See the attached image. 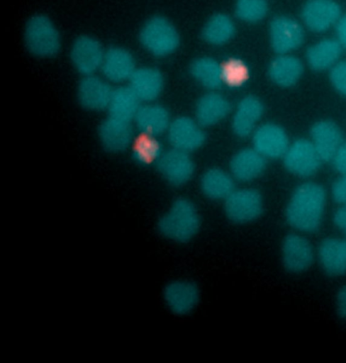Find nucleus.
Masks as SVG:
<instances>
[{
	"label": "nucleus",
	"instance_id": "nucleus-1",
	"mask_svg": "<svg viewBox=\"0 0 346 363\" xmlns=\"http://www.w3.org/2000/svg\"><path fill=\"white\" fill-rule=\"evenodd\" d=\"M325 201V191L321 185L314 182L299 185L285 209L287 223L299 232L316 233L322 223Z\"/></svg>",
	"mask_w": 346,
	"mask_h": 363
},
{
	"label": "nucleus",
	"instance_id": "nucleus-31",
	"mask_svg": "<svg viewBox=\"0 0 346 363\" xmlns=\"http://www.w3.org/2000/svg\"><path fill=\"white\" fill-rule=\"evenodd\" d=\"M156 138L140 133L138 138H134L131 147L133 155L138 162L145 164L157 162L162 152Z\"/></svg>",
	"mask_w": 346,
	"mask_h": 363
},
{
	"label": "nucleus",
	"instance_id": "nucleus-20",
	"mask_svg": "<svg viewBox=\"0 0 346 363\" xmlns=\"http://www.w3.org/2000/svg\"><path fill=\"white\" fill-rule=\"evenodd\" d=\"M267 159L253 147H245L231 157L230 173L238 182L247 183L259 178L267 167Z\"/></svg>",
	"mask_w": 346,
	"mask_h": 363
},
{
	"label": "nucleus",
	"instance_id": "nucleus-14",
	"mask_svg": "<svg viewBox=\"0 0 346 363\" xmlns=\"http://www.w3.org/2000/svg\"><path fill=\"white\" fill-rule=\"evenodd\" d=\"M251 137L252 147L265 159L283 157L290 145L284 129L274 123L259 125Z\"/></svg>",
	"mask_w": 346,
	"mask_h": 363
},
{
	"label": "nucleus",
	"instance_id": "nucleus-5",
	"mask_svg": "<svg viewBox=\"0 0 346 363\" xmlns=\"http://www.w3.org/2000/svg\"><path fill=\"white\" fill-rule=\"evenodd\" d=\"M228 219L235 224H246L258 219L264 210L261 193L254 188L235 189L224 200Z\"/></svg>",
	"mask_w": 346,
	"mask_h": 363
},
{
	"label": "nucleus",
	"instance_id": "nucleus-38",
	"mask_svg": "<svg viewBox=\"0 0 346 363\" xmlns=\"http://www.w3.org/2000/svg\"><path fill=\"white\" fill-rule=\"evenodd\" d=\"M334 225L344 234L346 238V204L342 205L333 214Z\"/></svg>",
	"mask_w": 346,
	"mask_h": 363
},
{
	"label": "nucleus",
	"instance_id": "nucleus-21",
	"mask_svg": "<svg viewBox=\"0 0 346 363\" xmlns=\"http://www.w3.org/2000/svg\"><path fill=\"white\" fill-rule=\"evenodd\" d=\"M317 253L326 275L339 277L346 274V238L328 237L323 239Z\"/></svg>",
	"mask_w": 346,
	"mask_h": 363
},
{
	"label": "nucleus",
	"instance_id": "nucleus-27",
	"mask_svg": "<svg viewBox=\"0 0 346 363\" xmlns=\"http://www.w3.org/2000/svg\"><path fill=\"white\" fill-rule=\"evenodd\" d=\"M342 48V46L337 39H322L307 49L306 59L312 69L326 70L339 61Z\"/></svg>",
	"mask_w": 346,
	"mask_h": 363
},
{
	"label": "nucleus",
	"instance_id": "nucleus-19",
	"mask_svg": "<svg viewBox=\"0 0 346 363\" xmlns=\"http://www.w3.org/2000/svg\"><path fill=\"white\" fill-rule=\"evenodd\" d=\"M128 85L140 102H154L163 91L164 79L157 67L143 66L135 69Z\"/></svg>",
	"mask_w": 346,
	"mask_h": 363
},
{
	"label": "nucleus",
	"instance_id": "nucleus-33",
	"mask_svg": "<svg viewBox=\"0 0 346 363\" xmlns=\"http://www.w3.org/2000/svg\"><path fill=\"white\" fill-rule=\"evenodd\" d=\"M222 66L224 84L230 86H240L248 79L247 67L239 59H229L222 64Z\"/></svg>",
	"mask_w": 346,
	"mask_h": 363
},
{
	"label": "nucleus",
	"instance_id": "nucleus-18",
	"mask_svg": "<svg viewBox=\"0 0 346 363\" xmlns=\"http://www.w3.org/2000/svg\"><path fill=\"white\" fill-rule=\"evenodd\" d=\"M264 112L262 101L257 96L247 95L238 103L231 121L233 133L240 138L251 136L259 125Z\"/></svg>",
	"mask_w": 346,
	"mask_h": 363
},
{
	"label": "nucleus",
	"instance_id": "nucleus-12",
	"mask_svg": "<svg viewBox=\"0 0 346 363\" xmlns=\"http://www.w3.org/2000/svg\"><path fill=\"white\" fill-rule=\"evenodd\" d=\"M164 301L169 310L179 316L191 313L200 300L199 286L192 281L176 279L167 284L162 291Z\"/></svg>",
	"mask_w": 346,
	"mask_h": 363
},
{
	"label": "nucleus",
	"instance_id": "nucleus-3",
	"mask_svg": "<svg viewBox=\"0 0 346 363\" xmlns=\"http://www.w3.org/2000/svg\"><path fill=\"white\" fill-rule=\"evenodd\" d=\"M23 42L33 56L40 59L55 57L60 51L62 37L53 21L44 13H35L26 22Z\"/></svg>",
	"mask_w": 346,
	"mask_h": 363
},
{
	"label": "nucleus",
	"instance_id": "nucleus-11",
	"mask_svg": "<svg viewBox=\"0 0 346 363\" xmlns=\"http://www.w3.org/2000/svg\"><path fill=\"white\" fill-rule=\"evenodd\" d=\"M156 164L163 178L173 186L186 184L194 174L195 164L189 153L173 147L162 152Z\"/></svg>",
	"mask_w": 346,
	"mask_h": 363
},
{
	"label": "nucleus",
	"instance_id": "nucleus-22",
	"mask_svg": "<svg viewBox=\"0 0 346 363\" xmlns=\"http://www.w3.org/2000/svg\"><path fill=\"white\" fill-rule=\"evenodd\" d=\"M229 100L222 94L211 91L202 95L195 106V119L203 128L214 126L223 121L230 113Z\"/></svg>",
	"mask_w": 346,
	"mask_h": 363
},
{
	"label": "nucleus",
	"instance_id": "nucleus-36",
	"mask_svg": "<svg viewBox=\"0 0 346 363\" xmlns=\"http://www.w3.org/2000/svg\"><path fill=\"white\" fill-rule=\"evenodd\" d=\"M333 164L340 174H346V142H342L333 157Z\"/></svg>",
	"mask_w": 346,
	"mask_h": 363
},
{
	"label": "nucleus",
	"instance_id": "nucleus-13",
	"mask_svg": "<svg viewBox=\"0 0 346 363\" xmlns=\"http://www.w3.org/2000/svg\"><path fill=\"white\" fill-rule=\"evenodd\" d=\"M113 88L103 77L92 74L82 77L77 88V98L85 110L99 112L107 110Z\"/></svg>",
	"mask_w": 346,
	"mask_h": 363
},
{
	"label": "nucleus",
	"instance_id": "nucleus-2",
	"mask_svg": "<svg viewBox=\"0 0 346 363\" xmlns=\"http://www.w3.org/2000/svg\"><path fill=\"white\" fill-rule=\"evenodd\" d=\"M201 218L194 203L188 199L179 198L157 220L159 234L177 243H186L199 233Z\"/></svg>",
	"mask_w": 346,
	"mask_h": 363
},
{
	"label": "nucleus",
	"instance_id": "nucleus-4",
	"mask_svg": "<svg viewBox=\"0 0 346 363\" xmlns=\"http://www.w3.org/2000/svg\"><path fill=\"white\" fill-rule=\"evenodd\" d=\"M141 46L150 55L165 57L173 54L179 47V33L166 17L156 15L149 18L139 31Z\"/></svg>",
	"mask_w": 346,
	"mask_h": 363
},
{
	"label": "nucleus",
	"instance_id": "nucleus-15",
	"mask_svg": "<svg viewBox=\"0 0 346 363\" xmlns=\"http://www.w3.org/2000/svg\"><path fill=\"white\" fill-rule=\"evenodd\" d=\"M137 68L133 54L126 48L113 45L105 50L100 71L111 84L128 82Z\"/></svg>",
	"mask_w": 346,
	"mask_h": 363
},
{
	"label": "nucleus",
	"instance_id": "nucleus-24",
	"mask_svg": "<svg viewBox=\"0 0 346 363\" xmlns=\"http://www.w3.org/2000/svg\"><path fill=\"white\" fill-rule=\"evenodd\" d=\"M312 143L322 161L331 160L336 150L342 143V133L340 128L330 121H320L311 129Z\"/></svg>",
	"mask_w": 346,
	"mask_h": 363
},
{
	"label": "nucleus",
	"instance_id": "nucleus-9",
	"mask_svg": "<svg viewBox=\"0 0 346 363\" xmlns=\"http://www.w3.org/2000/svg\"><path fill=\"white\" fill-rule=\"evenodd\" d=\"M283 161L289 172L308 177L317 172L322 160L312 142L301 138L289 145L283 156Z\"/></svg>",
	"mask_w": 346,
	"mask_h": 363
},
{
	"label": "nucleus",
	"instance_id": "nucleus-37",
	"mask_svg": "<svg viewBox=\"0 0 346 363\" xmlns=\"http://www.w3.org/2000/svg\"><path fill=\"white\" fill-rule=\"evenodd\" d=\"M335 306L338 316L346 320V285L342 286L337 291Z\"/></svg>",
	"mask_w": 346,
	"mask_h": 363
},
{
	"label": "nucleus",
	"instance_id": "nucleus-10",
	"mask_svg": "<svg viewBox=\"0 0 346 363\" xmlns=\"http://www.w3.org/2000/svg\"><path fill=\"white\" fill-rule=\"evenodd\" d=\"M166 133L173 148L189 153L199 149L206 140L203 127L195 118L186 116L172 120Z\"/></svg>",
	"mask_w": 346,
	"mask_h": 363
},
{
	"label": "nucleus",
	"instance_id": "nucleus-8",
	"mask_svg": "<svg viewBox=\"0 0 346 363\" xmlns=\"http://www.w3.org/2000/svg\"><path fill=\"white\" fill-rule=\"evenodd\" d=\"M281 252L284 269L292 274L306 271L314 262L313 245L307 238L298 233H289L284 238Z\"/></svg>",
	"mask_w": 346,
	"mask_h": 363
},
{
	"label": "nucleus",
	"instance_id": "nucleus-7",
	"mask_svg": "<svg viewBox=\"0 0 346 363\" xmlns=\"http://www.w3.org/2000/svg\"><path fill=\"white\" fill-rule=\"evenodd\" d=\"M269 36L271 47L276 53L289 54L302 45L305 32L296 19L280 15L270 21Z\"/></svg>",
	"mask_w": 346,
	"mask_h": 363
},
{
	"label": "nucleus",
	"instance_id": "nucleus-30",
	"mask_svg": "<svg viewBox=\"0 0 346 363\" xmlns=\"http://www.w3.org/2000/svg\"><path fill=\"white\" fill-rule=\"evenodd\" d=\"M236 26L233 19L228 14L218 13L211 16L202 29L203 40L213 46L223 45L232 40Z\"/></svg>",
	"mask_w": 346,
	"mask_h": 363
},
{
	"label": "nucleus",
	"instance_id": "nucleus-25",
	"mask_svg": "<svg viewBox=\"0 0 346 363\" xmlns=\"http://www.w3.org/2000/svg\"><path fill=\"white\" fill-rule=\"evenodd\" d=\"M303 72V65L301 60L290 53L278 55L268 67V74L272 82L284 88L296 84Z\"/></svg>",
	"mask_w": 346,
	"mask_h": 363
},
{
	"label": "nucleus",
	"instance_id": "nucleus-23",
	"mask_svg": "<svg viewBox=\"0 0 346 363\" xmlns=\"http://www.w3.org/2000/svg\"><path fill=\"white\" fill-rule=\"evenodd\" d=\"M133 121L140 133L157 137L167 132L172 119L166 107L149 102L140 105Z\"/></svg>",
	"mask_w": 346,
	"mask_h": 363
},
{
	"label": "nucleus",
	"instance_id": "nucleus-35",
	"mask_svg": "<svg viewBox=\"0 0 346 363\" xmlns=\"http://www.w3.org/2000/svg\"><path fill=\"white\" fill-rule=\"evenodd\" d=\"M332 196L336 203L346 204V174H342L333 184Z\"/></svg>",
	"mask_w": 346,
	"mask_h": 363
},
{
	"label": "nucleus",
	"instance_id": "nucleus-6",
	"mask_svg": "<svg viewBox=\"0 0 346 363\" xmlns=\"http://www.w3.org/2000/svg\"><path fill=\"white\" fill-rule=\"evenodd\" d=\"M105 49L90 35H81L71 44L69 59L74 69L82 77L96 74L101 69Z\"/></svg>",
	"mask_w": 346,
	"mask_h": 363
},
{
	"label": "nucleus",
	"instance_id": "nucleus-39",
	"mask_svg": "<svg viewBox=\"0 0 346 363\" xmlns=\"http://www.w3.org/2000/svg\"><path fill=\"white\" fill-rule=\"evenodd\" d=\"M337 40L346 48V14L342 16L335 25Z\"/></svg>",
	"mask_w": 346,
	"mask_h": 363
},
{
	"label": "nucleus",
	"instance_id": "nucleus-17",
	"mask_svg": "<svg viewBox=\"0 0 346 363\" xmlns=\"http://www.w3.org/2000/svg\"><path fill=\"white\" fill-rule=\"evenodd\" d=\"M98 137L103 147L112 153L127 150L134 140L131 122L107 116L99 124Z\"/></svg>",
	"mask_w": 346,
	"mask_h": 363
},
{
	"label": "nucleus",
	"instance_id": "nucleus-28",
	"mask_svg": "<svg viewBox=\"0 0 346 363\" xmlns=\"http://www.w3.org/2000/svg\"><path fill=\"white\" fill-rule=\"evenodd\" d=\"M140 105L128 85H120L113 88L107 111L110 116L132 123Z\"/></svg>",
	"mask_w": 346,
	"mask_h": 363
},
{
	"label": "nucleus",
	"instance_id": "nucleus-32",
	"mask_svg": "<svg viewBox=\"0 0 346 363\" xmlns=\"http://www.w3.org/2000/svg\"><path fill=\"white\" fill-rule=\"evenodd\" d=\"M266 0H235V13L237 18L246 23H257L262 21L268 13Z\"/></svg>",
	"mask_w": 346,
	"mask_h": 363
},
{
	"label": "nucleus",
	"instance_id": "nucleus-16",
	"mask_svg": "<svg viewBox=\"0 0 346 363\" xmlns=\"http://www.w3.org/2000/svg\"><path fill=\"white\" fill-rule=\"evenodd\" d=\"M341 17L340 5L335 0H308L301 10L306 28L314 33H323L336 25Z\"/></svg>",
	"mask_w": 346,
	"mask_h": 363
},
{
	"label": "nucleus",
	"instance_id": "nucleus-34",
	"mask_svg": "<svg viewBox=\"0 0 346 363\" xmlns=\"http://www.w3.org/2000/svg\"><path fill=\"white\" fill-rule=\"evenodd\" d=\"M330 79L337 91L346 95V60L338 61L330 68Z\"/></svg>",
	"mask_w": 346,
	"mask_h": 363
},
{
	"label": "nucleus",
	"instance_id": "nucleus-26",
	"mask_svg": "<svg viewBox=\"0 0 346 363\" xmlns=\"http://www.w3.org/2000/svg\"><path fill=\"white\" fill-rule=\"evenodd\" d=\"M200 188L208 199L224 201L235 189V179L230 172L218 167H212L201 175Z\"/></svg>",
	"mask_w": 346,
	"mask_h": 363
},
{
	"label": "nucleus",
	"instance_id": "nucleus-29",
	"mask_svg": "<svg viewBox=\"0 0 346 363\" xmlns=\"http://www.w3.org/2000/svg\"><path fill=\"white\" fill-rule=\"evenodd\" d=\"M190 72L197 83L211 91L224 84L222 64L213 57L203 56L195 59L190 66Z\"/></svg>",
	"mask_w": 346,
	"mask_h": 363
}]
</instances>
